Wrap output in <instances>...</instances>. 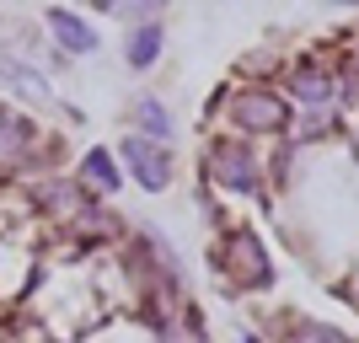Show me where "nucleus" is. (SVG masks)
<instances>
[{
  "mask_svg": "<svg viewBox=\"0 0 359 343\" xmlns=\"http://www.w3.org/2000/svg\"><path fill=\"white\" fill-rule=\"evenodd\" d=\"M204 166L215 182L236 188V194H263V166H257L252 145H241V140H215L204 150Z\"/></svg>",
  "mask_w": 359,
  "mask_h": 343,
  "instance_id": "f257e3e1",
  "label": "nucleus"
},
{
  "mask_svg": "<svg viewBox=\"0 0 359 343\" xmlns=\"http://www.w3.org/2000/svg\"><path fill=\"white\" fill-rule=\"evenodd\" d=\"M118 161L129 166V177L145 188V194H166L172 188V150L161 140H145V135H123L118 145Z\"/></svg>",
  "mask_w": 359,
  "mask_h": 343,
  "instance_id": "f03ea898",
  "label": "nucleus"
},
{
  "mask_svg": "<svg viewBox=\"0 0 359 343\" xmlns=\"http://www.w3.org/2000/svg\"><path fill=\"white\" fill-rule=\"evenodd\" d=\"M38 150H43V135H38V123L22 119L16 107H0V172H22V166H38Z\"/></svg>",
  "mask_w": 359,
  "mask_h": 343,
  "instance_id": "7ed1b4c3",
  "label": "nucleus"
},
{
  "mask_svg": "<svg viewBox=\"0 0 359 343\" xmlns=\"http://www.w3.org/2000/svg\"><path fill=\"white\" fill-rule=\"evenodd\" d=\"M220 257H225V269L236 274L241 284H269V274H273L257 231H231V236L220 241Z\"/></svg>",
  "mask_w": 359,
  "mask_h": 343,
  "instance_id": "20e7f679",
  "label": "nucleus"
},
{
  "mask_svg": "<svg viewBox=\"0 0 359 343\" xmlns=\"http://www.w3.org/2000/svg\"><path fill=\"white\" fill-rule=\"evenodd\" d=\"M231 119H236L241 129H263V135H273V129H285V123H290V107L279 102L273 91L247 86V91H236V102H231Z\"/></svg>",
  "mask_w": 359,
  "mask_h": 343,
  "instance_id": "39448f33",
  "label": "nucleus"
},
{
  "mask_svg": "<svg viewBox=\"0 0 359 343\" xmlns=\"http://www.w3.org/2000/svg\"><path fill=\"white\" fill-rule=\"evenodd\" d=\"M43 27L54 32V43H60L65 54H97V48H102L97 27H91L86 16L65 11V6H48V11H43Z\"/></svg>",
  "mask_w": 359,
  "mask_h": 343,
  "instance_id": "423d86ee",
  "label": "nucleus"
},
{
  "mask_svg": "<svg viewBox=\"0 0 359 343\" xmlns=\"http://www.w3.org/2000/svg\"><path fill=\"white\" fill-rule=\"evenodd\" d=\"M161 22H135L129 27V38H123V65L129 70H150V65L161 60Z\"/></svg>",
  "mask_w": 359,
  "mask_h": 343,
  "instance_id": "0eeeda50",
  "label": "nucleus"
},
{
  "mask_svg": "<svg viewBox=\"0 0 359 343\" xmlns=\"http://www.w3.org/2000/svg\"><path fill=\"white\" fill-rule=\"evenodd\" d=\"M81 182H86V188H97V194H118V182H123L118 156H113V150H102V145H91L86 156H81Z\"/></svg>",
  "mask_w": 359,
  "mask_h": 343,
  "instance_id": "6e6552de",
  "label": "nucleus"
},
{
  "mask_svg": "<svg viewBox=\"0 0 359 343\" xmlns=\"http://www.w3.org/2000/svg\"><path fill=\"white\" fill-rule=\"evenodd\" d=\"M0 86H11V91H22V97H32V102H48L54 97V86H48V75L43 70H32V65H22V60H0Z\"/></svg>",
  "mask_w": 359,
  "mask_h": 343,
  "instance_id": "1a4fd4ad",
  "label": "nucleus"
},
{
  "mask_svg": "<svg viewBox=\"0 0 359 343\" xmlns=\"http://www.w3.org/2000/svg\"><path fill=\"white\" fill-rule=\"evenodd\" d=\"M129 123H135L145 140H161V145L172 140V113H166L156 97H135V102H129Z\"/></svg>",
  "mask_w": 359,
  "mask_h": 343,
  "instance_id": "9d476101",
  "label": "nucleus"
},
{
  "mask_svg": "<svg viewBox=\"0 0 359 343\" xmlns=\"http://www.w3.org/2000/svg\"><path fill=\"white\" fill-rule=\"evenodd\" d=\"M290 91H295L306 107H327V102H332V81L316 70V65H300L295 81H290Z\"/></svg>",
  "mask_w": 359,
  "mask_h": 343,
  "instance_id": "9b49d317",
  "label": "nucleus"
},
{
  "mask_svg": "<svg viewBox=\"0 0 359 343\" xmlns=\"http://www.w3.org/2000/svg\"><path fill=\"white\" fill-rule=\"evenodd\" d=\"M91 6L107 11V16H123V22L135 27V22H156V11H161L166 0H91Z\"/></svg>",
  "mask_w": 359,
  "mask_h": 343,
  "instance_id": "f8f14e48",
  "label": "nucleus"
},
{
  "mask_svg": "<svg viewBox=\"0 0 359 343\" xmlns=\"http://www.w3.org/2000/svg\"><path fill=\"white\" fill-rule=\"evenodd\" d=\"M295 343H348L338 328H322V322H300L295 328Z\"/></svg>",
  "mask_w": 359,
  "mask_h": 343,
  "instance_id": "ddd939ff",
  "label": "nucleus"
},
{
  "mask_svg": "<svg viewBox=\"0 0 359 343\" xmlns=\"http://www.w3.org/2000/svg\"><path fill=\"white\" fill-rule=\"evenodd\" d=\"M241 343H263V338H257V332H241Z\"/></svg>",
  "mask_w": 359,
  "mask_h": 343,
  "instance_id": "4468645a",
  "label": "nucleus"
},
{
  "mask_svg": "<svg viewBox=\"0 0 359 343\" xmlns=\"http://www.w3.org/2000/svg\"><path fill=\"white\" fill-rule=\"evenodd\" d=\"M348 6H359V0H348Z\"/></svg>",
  "mask_w": 359,
  "mask_h": 343,
  "instance_id": "2eb2a0df",
  "label": "nucleus"
}]
</instances>
